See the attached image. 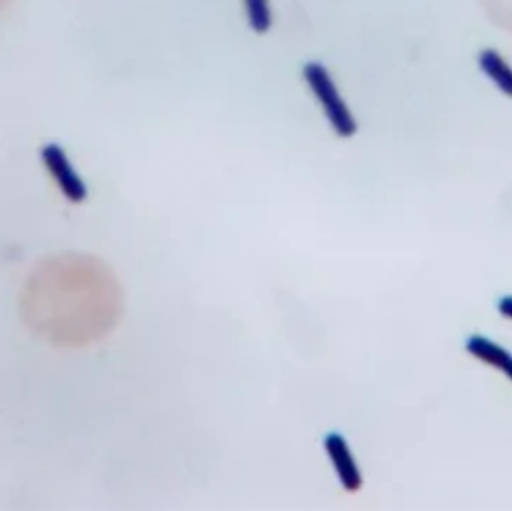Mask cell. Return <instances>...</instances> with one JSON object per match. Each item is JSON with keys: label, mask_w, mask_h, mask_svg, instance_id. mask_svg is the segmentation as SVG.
Wrapping results in <instances>:
<instances>
[{"label": "cell", "mask_w": 512, "mask_h": 511, "mask_svg": "<svg viewBox=\"0 0 512 511\" xmlns=\"http://www.w3.org/2000/svg\"><path fill=\"white\" fill-rule=\"evenodd\" d=\"M23 311L36 333L63 347H81L113 329L122 293L101 261L69 255L42 264L27 282Z\"/></svg>", "instance_id": "obj_1"}, {"label": "cell", "mask_w": 512, "mask_h": 511, "mask_svg": "<svg viewBox=\"0 0 512 511\" xmlns=\"http://www.w3.org/2000/svg\"><path fill=\"white\" fill-rule=\"evenodd\" d=\"M303 77L316 101L321 104L334 132L339 137H352L357 132V122L348 105L343 101L328 69L322 63L310 62L304 66Z\"/></svg>", "instance_id": "obj_2"}, {"label": "cell", "mask_w": 512, "mask_h": 511, "mask_svg": "<svg viewBox=\"0 0 512 511\" xmlns=\"http://www.w3.org/2000/svg\"><path fill=\"white\" fill-rule=\"evenodd\" d=\"M42 162L54 182L59 186L62 194L72 203H81L86 200L87 188L74 165L69 161L68 155L59 144H47L41 152Z\"/></svg>", "instance_id": "obj_3"}, {"label": "cell", "mask_w": 512, "mask_h": 511, "mask_svg": "<svg viewBox=\"0 0 512 511\" xmlns=\"http://www.w3.org/2000/svg\"><path fill=\"white\" fill-rule=\"evenodd\" d=\"M324 446L345 491L349 494L360 491L363 488V477L345 438L339 434H330L325 438Z\"/></svg>", "instance_id": "obj_4"}, {"label": "cell", "mask_w": 512, "mask_h": 511, "mask_svg": "<svg viewBox=\"0 0 512 511\" xmlns=\"http://www.w3.org/2000/svg\"><path fill=\"white\" fill-rule=\"evenodd\" d=\"M466 350L481 362L504 372L512 381V356L505 348L483 336H472L466 344Z\"/></svg>", "instance_id": "obj_5"}, {"label": "cell", "mask_w": 512, "mask_h": 511, "mask_svg": "<svg viewBox=\"0 0 512 511\" xmlns=\"http://www.w3.org/2000/svg\"><path fill=\"white\" fill-rule=\"evenodd\" d=\"M480 66L499 90L512 96V69L498 51L484 50L480 54Z\"/></svg>", "instance_id": "obj_6"}, {"label": "cell", "mask_w": 512, "mask_h": 511, "mask_svg": "<svg viewBox=\"0 0 512 511\" xmlns=\"http://www.w3.org/2000/svg\"><path fill=\"white\" fill-rule=\"evenodd\" d=\"M249 24L256 33H265L271 27L270 0H245Z\"/></svg>", "instance_id": "obj_7"}, {"label": "cell", "mask_w": 512, "mask_h": 511, "mask_svg": "<svg viewBox=\"0 0 512 511\" xmlns=\"http://www.w3.org/2000/svg\"><path fill=\"white\" fill-rule=\"evenodd\" d=\"M499 312L512 320V297H505L499 302Z\"/></svg>", "instance_id": "obj_8"}]
</instances>
